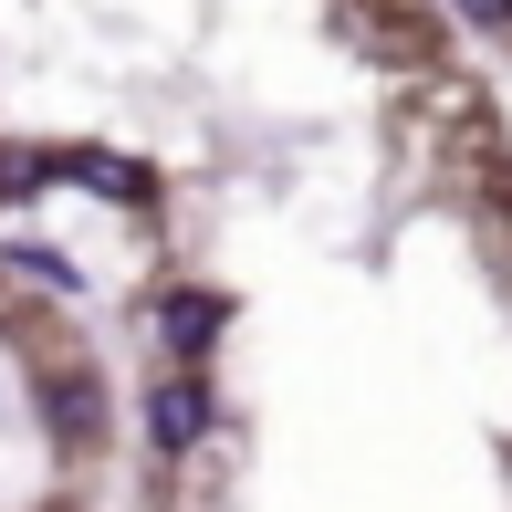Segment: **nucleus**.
Returning a JSON list of instances; mask_svg holds the SVG:
<instances>
[{"mask_svg":"<svg viewBox=\"0 0 512 512\" xmlns=\"http://www.w3.org/2000/svg\"><path fill=\"white\" fill-rule=\"evenodd\" d=\"M209 429H220V398H209V377H199V366H189V377H168V387H147V439H157V450H199V439Z\"/></svg>","mask_w":512,"mask_h":512,"instance_id":"nucleus-1","label":"nucleus"},{"mask_svg":"<svg viewBox=\"0 0 512 512\" xmlns=\"http://www.w3.org/2000/svg\"><path fill=\"white\" fill-rule=\"evenodd\" d=\"M63 168H74L84 189H105V199H157V178H147V168H126V157H95V147H63V157H53V178H63Z\"/></svg>","mask_w":512,"mask_h":512,"instance_id":"nucleus-2","label":"nucleus"},{"mask_svg":"<svg viewBox=\"0 0 512 512\" xmlns=\"http://www.w3.org/2000/svg\"><path fill=\"white\" fill-rule=\"evenodd\" d=\"M220 324H230V304H220V293H178V304H168V345L199 366L209 345H220Z\"/></svg>","mask_w":512,"mask_h":512,"instance_id":"nucleus-3","label":"nucleus"},{"mask_svg":"<svg viewBox=\"0 0 512 512\" xmlns=\"http://www.w3.org/2000/svg\"><path fill=\"white\" fill-rule=\"evenodd\" d=\"M42 418H53V429H95V387H84V377H53V387H42Z\"/></svg>","mask_w":512,"mask_h":512,"instance_id":"nucleus-4","label":"nucleus"},{"mask_svg":"<svg viewBox=\"0 0 512 512\" xmlns=\"http://www.w3.org/2000/svg\"><path fill=\"white\" fill-rule=\"evenodd\" d=\"M11 272H32V283L74 293V262H63V251H42V241H11Z\"/></svg>","mask_w":512,"mask_h":512,"instance_id":"nucleus-5","label":"nucleus"},{"mask_svg":"<svg viewBox=\"0 0 512 512\" xmlns=\"http://www.w3.org/2000/svg\"><path fill=\"white\" fill-rule=\"evenodd\" d=\"M450 11H460V21H481V32H502V42H512V0H450Z\"/></svg>","mask_w":512,"mask_h":512,"instance_id":"nucleus-6","label":"nucleus"}]
</instances>
